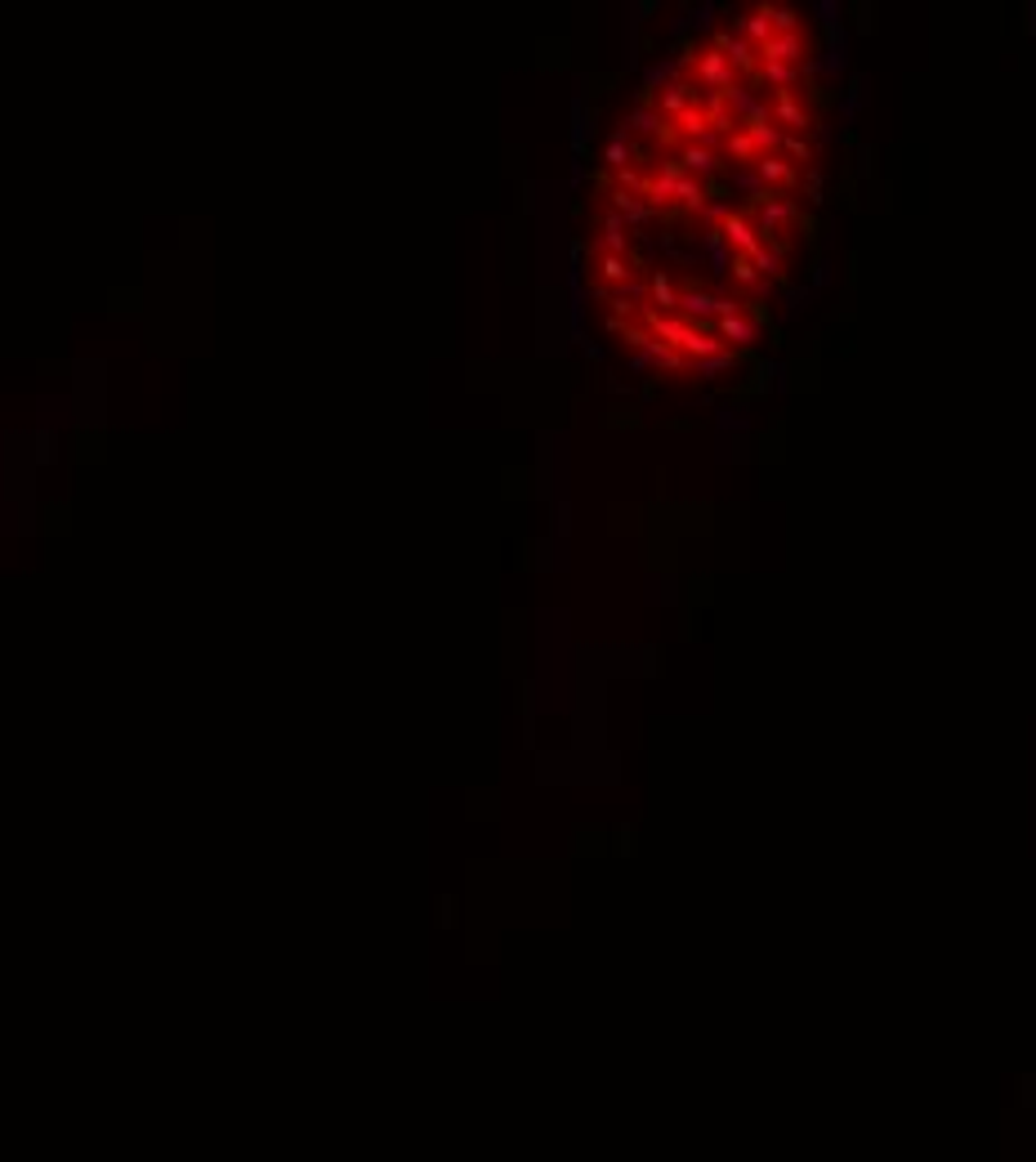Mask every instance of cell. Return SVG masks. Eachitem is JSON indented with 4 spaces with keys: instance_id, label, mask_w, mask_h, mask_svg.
Listing matches in <instances>:
<instances>
[{
    "instance_id": "cell-12",
    "label": "cell",
    "mask_w": 1036,
    "mask_h": 1162,
    "mask_svg": "<svg viewBox=\"0 0 1036 1162\" xmlns=\"http://www.w3.org/2000/svg\"><path fill=\"white\" fill-rule=\"evenodd\" d=\"M643 295H648V305L643 309H653V313H675V305H679V283L670 273H653L643 283Z\"/></svg>"
},
{
    "instance_id": "cell-23",
    "label": "cell",
    "mask_w": 1036,
    "mask_h": 1162,
    "mask_svg": "<svg viewBox=\"0 0 1036 1162\" xmlns=\"http://www.w3.org/2000/svg\"><path fill=\"white\" fill-rule=\"evenodd\" d=\"M1032 1087H1036V1077H1032V1073H1023V1109H1032V1105H1036V1095H1032Z\"/></svg>"
},
{
    "instance_id": "cell-8",
    "label": "cell",
    "mask_w": 1036,
    "mask_h": 1162,
    "mask_svg": "<svg viewBox=\"0 0 1036 1162\" xmlns=\"http://www.w3.org/2000/svg\"><path fill=\"white\" fill-rule=\"evenodd\" d=\"M590 265H595V273L603 277L599 287L639 283V259H635V255H599V251H590Z\"/></svg>"
},
{
    "instance_id": "cell-2",
    "label": "cell",
    "mask_w": 1036,
    "mask_h": 1162,
    "mask_svg": "<svg viewBox=\"0 0 1036 1162\" xmlns=\"http://www.w3.org/2000/svg\"><path fill=\"white\" fill-rule=\"evenodd\" d=\"M670 139H679V144H702V148H720V130L715 122H710V112L702 104H688L679 116H670Z\"/></svg>"
},
{
    "instance_id": "cell-5",
    "label": "cell",
    "mask_w": 1036,
    "mask_h": 1162,
    "mask_svg": "<svg viewBox=\"0 0 1036 1162\" xmlns=\"http://www.w3.org/2000/svg\"><path fill=\"white\" fill-rule=\"evenodd\" d=\"M750 175L760 179V188L778 193V197H786V193H796V188H800V170L790 166V162H782L778 152H774V157H760V162L750 166Z\"/></svg>"
},
{
    "instance_id": "cell-1",
    "label": "cell",
    "mask_w": 1036,
    "mask_h": 1162,
    "mask_svg": "<svg viewBox=\"0 0 1036 1162\" xmlns=\"http://www.w3.org/2000/svg\"><path fill=\"white\" fill-rule=\"evenodd\" d=\"M710 229H715V233L724 237V247L733 251V259H746V265H750V259H760V255L768 251V247L760 242L756 224H750V219H746V211H728V206H724V211L715 215V224H710Z\"/></svg>"
},
{
    "instance_id": "cell-10",
    "label": "cell",
    "mask_w": 1036,
    "mask_h": 1162,
    "mask_svg": "<svg viewBox=\"0 0 1036 1162\" xmlns=\"http://www.w3.org/2000/svg\"><path fill=\"white\" fill-rule=\"evenodd\" d=\"M675 166H679L684 175H693V179H702V184H706V179L724 166V157H720L715 148H702V144H679Z\"/></svg>"
},
{
    "instance_id": "cell-18",
    "label": "cell",
    "mask_w": 1036,
    "mask_h": 1162,
    "mask_svg": "<svg viewBox=\"0 0 1036 1162\" xmlns=\"http://www.w3.org/2000/svg\"><path fill=\"white\" fill-rule=\"evenodd\" d=\"M720 148H724L728 157H733V162H738V166H746V170H750V166H756V162H760V148H756V144H750V139H746L742 130H733V134H724V139H720Z\"/></svg>"
},
{
    "instance_id": "cell-4",
    "label": "cell",
    "mask_w": 1036,
    "mask_h": 1162,
    "mask_svg": "<svg viewBox=\"0 0 1036 1162\" xmlns=\"http://www.w3.org/2000/svg\"><path fill=\"white\" fill-rule=\"evenodd\" d=\"M760 54V63H786V68H804L808 58V41H804V32H786V36H768V46L756 50Z\"/></svg>"
},
{
    "instance_id": "cell-11",
    "label": "cell",
    "mask_w": 1036,
    "mask_h": 1162,
    "mask_svg": "<svg viewBox=\"0 0 1036 1162\" xmlns=\"http://www.w3.org/2000/svg\"><path fill=\"white\" fill-rule=\"evenodd\" d=\"M603 211H607V215H617L625 229H643L648 219H653V211H648L635 193H621V188H607V197H603Z\"/></svg>"
},
{
    "instance_id": "cell-22",
    "label": "cell",
    "mask_w": 1036,
    "mask_h": 1162,
    "mask_svg": "<svg viewBox=\"0 0 1036 1162\" xmlns=\"http://www.w3.org/2000/svg\"><path fill=\"white\" fill-rule=\"evenodd\" d=\"M670 76H675V68H648V76H643V86H648V94H653L657 86H666Z\"/></svg>"
},
{
    "instance_id": "cell-15",
    "label": "cell",
    "mask_w": 1036,
    "mask_h": 1162,
    "mask_svg": "<svg viewBox=\"0 0 1036 1162\" xmlns=\"http://www.w3.org/2000/svg\"><path fill=\"white\" fill-rule=\"evenodd\" d=\"M706 184L702 179H693V175H679L675 179V211H688V215H697V211H706Z\"/></svg>"
},
{
    "instance_id": "cell-14",
    "label": "cell",
    "mask_w": 1036,
    "mask_h": 1162,
    "mask_svg": "<svg viewBox=\"0 0 1036 1162\" xmlns=\"http://www.w3.org/2000/svg\"><path fill=\"white\" fill-rule=\"evenodd\" d=\"M635 367H666V371H688V363L675 353V349H666L661 340H643V345L635 349Z\"/></svg>"
},
{
    "instance_id": "cell-19",
    "label": "cell",
    "mask_w": 1036,
    "mask_h": 1162,
    "mask_svg": "<svg viewBox=\"0 0 1036 1162\" xmlns=\"http://www.w3.org/2000/svg\"><path fill=\"white\" fill-rule=\"evenodd\" d=\"M728 277H733V283H738L742 291H768V283H764V277H760L756 269L746 265V259H733V265H728Z\"/></svg>"
},
{
    "instance_id": "cell-20",
    "label": "cell",
    "mask_w": 1036,
    "mask_h": 1162,
    "mask_svg": "<svg viewBox=\"0 0 1036 1162\" xmlns=\"http://www.w3.org/2000/svg\"><path fill=\"white\" fill-rule=\"evenodd\" d=\"M688 367H693V376H720V371H728V367H738V353L724 349V353L702 358V363H688Z\"/></svg>"
},
{
    "instance_id": "cell-9",
    "label": "cell",
    "mask_w": 1036,
    "mask_h": 1162,
    "mask_svg": "<svg viewBox=\"0 0 1036 1162\" xmlns=\"http://www.w3.org/2000/svg\"><path fill=\"white\" fill-rule=\"evenodd\" d=\"M643 98H648V108H653V112L661 116V122H670V116H679L688 104H697V98H693V86L679 81V76H675V81H666L657 94H643Z\"/></svg>"
},
{
    "instance_id": "cell-7",
    "label": "cell",
    "mask_w": 1036,
    "mask_h": 1162,
    "mask_svg": "<svg viewBox=\"0 0 1036 1162\" xmlns=\"http://www.w3.org/2000/svg\"><path fill=\"white\" fill-rule=\"evenodd\" d=\"M710 46H715V50L728 58V68H733L738 81H742V76H756V68H760V54L750 50V46L742 41V36H733L728 28H720V32H715V41H710Z\"/></svg>"
},
{
    "instance_id": "cell-21",
    "label": "cell",
    "mask_w": 1036,
    "mask_h": 1162,
    "mask_svg": "<svg viewBox=\"0 0 1036 1162\" xmlns=\"http://www.w3.org/2000/svg\"><path fill=\"white\" fill-rule=\"evenodd\" d=\"M630 152H635V148H630V139L617 130L613 144H607V166H613V170H625V166H630Z\"/></svg>"
},
{
    "instance_id": "cell-16",
    "label": "cell",
    "mask_w": 1036,
    "mask_h": 1162,
    "mask_svg": "<svg viewBox=\"0 0 1036 1162\" xmlns=\"http://www.w3.org/2000/svg\"><path fill=\"white\" fill-rule=\"evenodd\" d=\"M756 76H760L764 86H774V94H778V90H800V86H804V68H786V63H760Z\"/></svg>"
},
{
    "instance_id": "cell-13",
    "label": "cell",
    "mask_w": 1036,
    "mask_h": 1162,
    "mask_svg": "<svg viewBox=\"0 0 1036 1162\" xmlns=\"http://www.w3.org/2000/svg\"><path fill=\"white\" fill-rule=\"evenodd\" d=\"M621 134L630 139V134H653V139H670V122H661V116L648 108V98H639V108L625 116L621 122Z\"/></svg>"
},
{
    "instance_id": "cell-6",
    "label": "cell",
    "mask_w": 1036,
    "mask_h": 1162,
    "mask_svg": "<svg viewBox=\"0 0 1036 1162\" xmlns=\"http://www.w3.org/2000/svg\"><path fill=\"white\" fill-rule=\"evenodd\" d=\"M715 335L724 340V349H746V345H756L760 340V317L750 313V309H742V313H728V317H720L715 323Z\"/></svg>"
},
{
    "instance_id": "cell-17",
    "label": "cell",
    "mask_w": 1036,
    "mask_h": 1162,
    "mask_svg": "<svg viewBox=\"0 0 1036 1162\" xmlns=\"http://www.w3.org/2000/svg\"><path fill=\"white\" fill-rule=\"evenodd\" d=\"M778 157L782 162H790V166H814L818 162V152H814V144H808L804 134H782V144H778Z\"/></svg>"
},
{
    "instance_id": "cell-3",
    "label": "cell",
    "mask_w": 1036,
    "mask_h": 1162,
    "mask_svg": "<svg viewBox=\"0 0 1036 1162\" xmlns=\"http://www.w3.org/2000/svg\"><path fill=\"white\" fill-rule=\"evenodd\" d=\"M768 116H774V126L782 134H808L814 130V112H808L800 90H778L774 104H768Z\"/></svg>"
}]
</instances>
